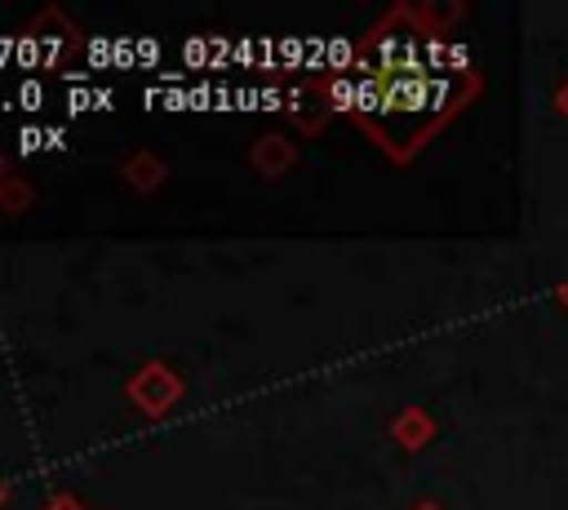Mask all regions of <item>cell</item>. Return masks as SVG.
Instances as JSON below:
<instances>
[{"label":"cell","mask_w":568,"mask_h":510,"mask_svg":"<svg viewBox=\"0 0 568 510\" xmlns=\"http://www.w3.org/2000/svg\"><path fill=\"white\" fill-rule=\"evenodd\" d=\"M129 399H133L146 417H164V412L182 399V377H178L164 359H151V364H142V368L129 377Z\"/></svg>","instance_id":"cell-1"},{"label":"cell","mask_w":568,"mask_h":510,"mask_svg":"<svg viewBox=\"0 0 568 510\" xmlns=\"http://www.w3.org/2000/svg\"><path fill=\"white\" fill-rule=\"evenodd\" d=\"M293 160H297V151H293L280 133H262V137L253 142V151H248V164H253L262 177H280Z\"/></svg>","instance_id":"cell-2"},{"label":"cell","mask_w":568,"mask_h":510,"mask_svg":"<svg viewBox=\"0 0 568 510\" xmlns=\"http://www.w3.org/2000/svg\"><path fill=\"white\" fill-rule=\"evenodd\" d=\"M120 173H124V182L133 186V191H155L160 186V177H164V160L155 155V151H133L124 164H120Z\"/></svg>","instance_id":"cell-3"},{"label":"cell","mask_w":568,"mask_h":510,"mask_svg":"<svg viewBox=\"0 0 568 510\" xmlns=\"http://www.w3.org/2000/svg\"><path fill=\"white\" fill-rule=\"evenodd\" d=\"M390 435L404 443V448H422L430 435H435V421L422 412V408H404L399 417H395V426H390Z\"/></svg>","instance_id":"cell-4"},{"label":"cell","mask_w":568,"mask_h":510,"mask_svg":"<svg viewBox=\"0 0 568 510\" xmlns=\"http://www.w3.org/2000/svg\"><path fill=\"white\" fill-rule=\"evenodd\" d=\"M40 510H89V506H84L75 492H53V497H49Z\"/></svg>","instance_id":"cell-5"},{"label":"cell","mask_w":568,"mask_h":510,"mask_svg":"<svg viewBox=\"0 0 568 510\" xmlns=\"http://www.w3.org/2000/svg\"><path fill=\"white\" fill-rule=\"evenodd\" d=\"M4 501H9V483L0 479V506H4Z\"/></svg>","instance_id":"cell-6"},{"label":"cell","mask_w":568,"mask_h":510,"mask_svg":"<svg viewBox=\"0 0 568 510\" xmlns=\"http://www.w3.org/2000/svg\"><path fill=\"white\" fill-rule=\"evenodd\" d=\"M559 106H564V115H568V84H564V93H559Z\"/></svg>","instance_id":"cell-7"},{"label":"cell","mask_w":568,"mask_h":510,"mask_svg":"<svg viewBox=\"0 0 568 510\" xmlns=\"http://www.w3.org/2000/svg\"><path fill=\"white\" fill-rule=\"evenodd\" d=\"M559 297H564V306H568V284H564V288H559Z\"/></svg>","instance_id":"cell-8"},{"label":"cell","mask_w":568,"mask_h":510,"mask_svg":"<svg viewBox=\"0 0 568 510\" xmlns=\"http://www.w3.org/2000/svg\"><path fill=\"white\" fill-rule=\"evenodd\" d=\"M417 510H439V506H430V501H422V506H417Z\"/></svg>","instance_id":"cell-9"}]
</instances>
